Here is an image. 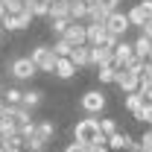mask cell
<instances>
[{"mask_svg":"<svg viewBox=\"0 0 152 152\" xmlns=\"http://www.w3.org/2000/svg\"><path fill=\"white\" fill-rule=\"evenodd\" d=\"M99 137H105V134L99 132V117H82V120L73 126V140L82 143V146H91V143H96Z\"/></svg>","mask_w":152,"mask_h":152,"instance_id":"1","label":"cell"},{"mask_svg":"<svg viewBox=\"0 0 152 152\" xmlns=\"http://www.w3.org/2000/svg\"><path fill=\"white\" fill-rule=\"evenodd\" d=\"M29 58H32V64L38 67V73H53L56 70V61H58V56L53 53V44H35L32 53H29Z\"/></svg>","mask_w":152,"mask_h":152,"instance_id":"2","label":"cell"},{"mask_svg":"<svg viewBox=\"0 0 152 152\" xmlns=\"http://www.w3.org/2000/svg\"><path fill=\"white\" fill-rule=\"evenodd\" d=\"M105 105H108V96L102 94L99 88H88L85 94L79 96V108L88 114V117H96V114L105 111Z\"/></svg>","mask_w":152,"mask_h":152,"instance_id":"3","label":"cell"},{"mask_svg":"<svg viewBox=\"0 0 152 152\" xmlns=\"http://www.w3.org/2000/svg\"><path fill=\"white\" fill-rule=\"evenodd\" d=\"M9 76H12L15 82H32L38 76V67L32 64L29 56H15L9 61Z\"/></svg>","mask_w":152,"mask_h":152,"instance_id":"4","label":"cell"},{"mask_svg":"<svg viewBox=\"0 0 152 152\" xmlns=\"http://www.w3.org/2000/svg\"><path fill=\"white\" fill-rule=\"evenodd\" d=\"M105 29H108V35H111V38L123 41V38H126V32L132 29V23H129V15H126L123 9H117L114 15H108V20H105Z\"/></svg>","mask_w":152,"mask_h":152,"instance_id":"5","label":"cell"},{"mask_svg":"<svg viewBox=\"0 0 152 152\" xmlns=\"http://www.w3.org/2000/svg\"><path fill=\"white\" fill-rule=\"evenodd\" d=\"M126 15H129V23L140 32V29L146 26V20H152V0H137Z\"/></svg>","mask_w":152,"mask_h":152,"instance_id":"6","label":"cell"},{"mask_svg":"<svg viewBox=\"0 0 152 152\" xmlns=\"http://www.w3.org/2000/svg\"><path fill=\"white\" fill-rule=\"evenodd\" d=\"M32 15L29 12H20V15H6V18L0 20V29L3 32H20V29H29L32 26Z\"/></svg>","mask_w":152,"mask_h":152,"instance_id":"7","label":"cell"},{"mask_svg":"<svg viewBox=\"0 0 152 152\" xmlns=\"http://www.w3.org/2000/svg\"><path fill=\"white\" fill-rule=\"evenodd\" d=\"M108 64H114V47H108V44H102V47H91V67H108Z\"/></svg>","mask_w":152,"mask_h":152,"instance_id":"8","label":"cell"},{"mask_svg":"<svg viewBox=\"0 0 152 152\" xmlns=\"http://www.w3.org/2000/svg\"><path fill=\"white\" fill-rule=\"evenodd\" d=\"M132 58H134L132 41H126V38H123V41H117V47H114V67H117V70H123Z\"/></svg>","mask_w":152,"mask_h":152,"instance_id":"9","label":"cell"},{"mask_svg":"<svg viewBox=\"0 0 152 152\" xmlns=\"http://www.w3.org/2000/svg\"><path fill=\"white\" fill-rule=\"evenodd\" d=\"M114 85H117L123 94H137V91H140V76L129 73V70H117V79H114Z\"/></svg>","mask_w":152,"mask_h":152,"instance_id":"10","label":"cell"},{"mask_svg":"<svg viewBox=\"0 0 152 152\" xmlns=\"http://www.w3.org/2000/svg\"><path fill=\"white\" fill-rule=\"evenodd\" d=\"M85 26H88V23H70L67 32L61 38H64L70 47H88V32H85Z\"/></svg>","mask_w":152,"mask_h":152,"instance_id":"11","label":"cell"},{"mask_svg":"<svg viewBox=\"0 0 152 152\" xmlns=\"http://www.w3.org/2000/svg\"><path fill=\"white\" fill-rule=\"evenodd\" d=\"M134 143H137V140H134L132 134L126 132V129H120L117 134H111V137H108V152H129Z\"/></svg>","mask_w":152,"mask_h":152,"instance_id":"12","label":"cell"},{"mask_svg":"<svg viewBox=\"0 0 152 152\" xmlns=\"http://www.w3.org/2000/svg\"><path fill=\"white\" fill-rule=\"evenodd\" d=\"M85 32H88V47H102V44H108V29H105V23H88Z\"/></svg>","mask_w":152,"mask_h":152,"instance_id":"13","label":"cell"},{"mask_svg":"<svg viewBox=\"0 0 152 152\" xmlns=\"http://www.w3.org/2000/svg\"><path fill=\"white\" fill-rule=\"evenodd\" d=\"M32 137H38L41 143H50L56 137V123L53 120H35V134Z\"/></svg>","mask_w":152,"mask_h":152,"instance_id":"14","label":"cell"},{"mask_svg":"<svg viewBox=\"0 0 152 152\" xmlns=\"http://www.w3.org/2000/svg\"><path fill=\"white\" fill-rule=\"evenodd\" d=\"M41 102H44V91H41V88H26V91H23V99H20V108L32 111Z\"/></svg>","mask_w":152,"mask_h":152,"instance_id":"15","label":"cell"},{"mask_svg":"<svg viewBox=\"0 0 152 152\" xmlns=\"http://www.w3.org/2000/svg\"><path fill=\"white\" fill-rule=\"evenodd\" d=\"M53 76H56V79H61V82H67V79H73V76H76V64L70 61V58H58Z\"/></svg>","mask_w":152,"mask_h":152,"instance_id":"16","label":"cell"},{"mask_svg":"<svg viewBox=\"0 0 152 152\" xmlns=\"http://www.w3.org/2000/svg\"><path fill=\"white\" fill-rule=\"evenodd\" d=\"M70 15V0H53L50 9H47V20H56V18H67Z\"/></svg>","mask_w":152,"mask_h":152,"instance_id":"17","label":"cell"},{"mask_svg":"<svg viewBox=\"0 0 152 152\" xmlns=\"http://www.w3.org/2000/svg\"><path fill=\"white\" fill-rule=\"evenodd\" d=\"M70 61L76 64V70H79V67H91V47H73Z\"/></svg>","mask_w":152,"mask_h":152,"instance_id":"18","label":"cell"},{"mask_svg":"<svg viewBox=\"0 0 152 152\" xmlns=\"http://www.w3.org/2000/svg\"><path fill=\"white\" fill-rule=\"evenodd\" d=\"M132 47H134V58H143V61H146V58H149V53H152V41L146 35H137L132 41Z\"/></svg>","mask_w":152,"mask_h":152,"instance_id":"19","label":"cell"},{"mask_svg":"<svg viewBox=\"0 0 152 152\" xmlns=\"http://www.w3.org/2000/svg\"><path fill=\"white\" fill-rule=\"evenodd\" d=\"M67 18L73 20V23H88V6L70 0V15H67Z\"/></svg>","mask_w":152,"mask_h":152,"instance_id":"20","label":"cell"},{"mask_svg":"<svg viewBox=\"0 0 152 152\" xmlns=\"http://www.w3.org/2000/svg\"><path fill=\"white\" fill-rule=\"evenodd\" d=\"M0 96H3V102H6V105H20V99H23V88L12 85V88L0 91Z\"/></svg>","mask_w":152,"mask_h":152,"instance_id":"21","label":"cell"},{"mask_svg":"<svg viewBox=\"0 0 152 152\" xmlns=\"http://www.w3.org/2000/svg\"><path fill=\"white\" fill-rule=\"evenodd\" d=\"M132 117L137 120V123H143L146 129H152V102H143V105H140V108H137Z\"/></svg>","mask_w":152,"mask_h":152,"instance_id":"22","label":"cell"},{"mask_svg":"<svg viewBox=\"0 0 152 152\" xmlns=\"http://www.w3.org/2000/svg\"><path fill=\"white\" fill-rule=\"evenodd\" d=\"M96 79H99V85H114V79H117V67H114V64L99 67V70H96Z\"/></svg>","mask_w":152,"mask_h":152,"instance_id":"23","label":"cell"},{"mask_svg":"<svg viewBox=\"0 0 152 152\" xmlns=\"http://www.w3.org/2000/svg\"><path fill=\"white\" fill-rule=\"evenodd\" d=\"M99 132L105 134V137H111V134L120 132V126H117V120H114V117H99Z\"/></svg>","mask_w":152,"mask_h":152,"instance_id":"24","label":"cell"},{"mask_svg":"<svg viewBox=\"0 0 152 152\" xmlns=\"http://www.w3.org/2000/svg\"><path fill=\"white\" fill-rule=\"evenodd\" d=\"M70 23H73L70 18H56V20H50V32H53L56 38H61L64 32H67V26H70Z\"/></svg>","mask_w":152,"mask_h":152,"instance_id":"25","label":"cell"},{"mask_svg":"<svg viewBox=\"0 0 152 152\" xmlns=\"http://www.w3.org/2000/svg\"><path fill=\"white\" fill-rule=\"evenodd\" d=\"M53 53H56L58 58H70V53H73V47L64 41V38H56L53 41Z\"/></svg>","mask_w":152,"mask_h":152,"instance_id":"26","label":"cell"},{"mask_svg":"<svg viewBox=\"0 0 152 152\" xmlns=\"http://www.w3.org/2000/svg\"><path fill=\"white\" fill-rule=\"evenodd\" d=\"M123 105H126L129 114H134L140 105H143V96H140V94H126V96H123Z\"/></svg>","mask_w":152,"mask_h":152,"instance_id":"27","label":"cell"},{"mask_svg":"<svg viewBox=\"0 0 152 152\" xmlns=\"http://www.w3.org/2000/svg\"><path fill=\"white\" fill-rule=\"evenodd\" d=\"M0 149H3V152H23V140H20L18 134H15V137H6Z\"/></svg>","mask_w":152,"mask_h":152,"instance_id":"28","label":"cell"},{"mask_svg":"<svg viewBox=\"0 0 152 152\" xmlns=\"http://www.w3.org/2000/svg\"><path fill=\"white\" fill-rule=\"evenodd\" d=\"M0 134H3V137H15V134H18V123L0 117Z\"/></svg>","mask_w":152,"mask_h":152,"instance_id":"29","label":"cell"},{"mask_svg":"<svg viewBox=\"0 0 152 152\" xmlns=\"http://www.w3.org/2000/svg\"><path fill=\"white\" fill-rule=\"evenodd\" d=\"M96 6H99L105 15H114V12L120 9V0H96Z\"/></svg>","mask_w":152,"mask_h":152,"instance_id":"30","label":"cell"},{"mask_svg":"<svg viewBox=\"0 0 152 152\" xmlns=\"http://www.w3.org/2000/svg\"><path fill=\"white\" fill-rule=\"evenodd\" d=\"M143 67H146V61H143V58H132V61H129V64H126L123 70H129V73L140 76V73H143Z\"/></svg>","mask_w":152,"mask_h":152,"instance_id":"31","label":"cell"},{"mask_svg":"<svg viewBox=\"0 0 152 152\" xmlns=\"http://www.w3.org/2000/svg\"><path fill=\"white\" fill-rule=\"evenodd\" d=\"M137 146H140L143 152H152V129H146V132L137 137Z\"/></svg>","mask_w":152,"mask_h":152,"instance_id":"32","label":"cell"},{"mask_svg":"<svg viewBox=\"0 0 152 152\" xmlns=\"http://www.w3.org/2000/svg\"><path fill=\"white\" fill-rule=\"evenodd\" d=\"M64 152H85V146H82V143H76V140H70V143L64 146Z\"/></svg>","mask_w":152,"mask_h":152,"instance_id":"33","label":"cell"},{"mask_svg":"<svg viewBox=\"0 0 152 152\" xmlns=\"http://www.w3.org/2000/svg\"><path fill=\"white\" fill-rule=\"evenodd\" d=\"M140 35H146L152 41V20H146V26H143V29H140Z\"/></svg>","mask_w":152,"mask_h":152,"instance_id":"34","label":"cell"},{"mask_svg":"<svg viewBox=\"0 0 152 152\" xmlns=\"http://www.w3.org/2000/svg\"><path fill=\"white\" fill-rule=\"evenodd\" d=\"M6 18V6H3V3H0V20Z\"/></svg>","mask_w":152,"mask_h":152,"instance_id":"35","label":"cell"},{"mask_svg":"<svg viewBox=\"0 0 152 152\" xmlns=\"http://www.w3.org/2000/svg\"><path fill=\"white\" fill-rule=\"evenodd\" d=\"M3 108H6V102H3V96H0V114H3Z\"/></svg>","mask_w":152,"mask_h":152,"instance_id":"36","label":"cell"},{"mask_svg":"<svg viewBox=\"0 0 152 152\" xmlns=\"http://www.w3.org/2000/svg\"><path fill=\"white\" fill-rule=\"evenodd\" d=\"M146 64H152V53H149V58H146Z\"/></svg>","mask_w":152,"mask_h":152,"instance_id":"37","label":"cell"},{"mask_svg":"<svg viewBox=\"0 0 152 152\" xmlns=\"http://www.w3.org/2000/svg\"><path fill=\"white\" fill-rule=\"evenodd\" d=\"M3 140H6V137H3V134H0V146H3Z\"/></svg>","mask_w":152,"mask_h":152,"instance_id":"38","label":"cell"},{"mask_svg":"<svg viewBox=\"0 0 152 152\" xmlns=\"http://www.w3.org/2000/svg\"><path fill=\"white\" fill-rule=\"evenodd\" d=\"M0 41H3V29H0Z\"/></svg>","mask_w":152,"mask_h":152,"instance_id":"39","label":"cell"},{"mask_svg":"<svg viewBox=\"0 0 152 152\" xmlns=\"http://www.w3.org/2000/svg\"><path fill=\"white\" fill-rule=\"evenodd\" d=\"M0 3H3V0H0Z\"/></svg>","mask_w":152,"mask_h":152,"instance_id":"40","label":"cell"},{"mask_svg":"<svg viewBox=\"0 0 152 152\" xmlns=\"http://www.w3.org/2000/svg\"><path fill=\"white\" fill-rule=\"evenodd\" d=\"M0 91H3V88H0Z\"/></svg>","mask_w":152,"mask_h":152,"instance_id":"41","label":"cell"},{"mask_svg":"<svg viewBox=\"0 0 152 152\" xmlns=\"http://www.w3.org/2000/svg\"><path fill=\"white\" fill-rule=\"evenodd\" d=\"M0 152H3V149H0Z\"/></svg>","mask_w":152,"mask_h":152,"instance_id":"42","label":"cell"}]
</instances>
